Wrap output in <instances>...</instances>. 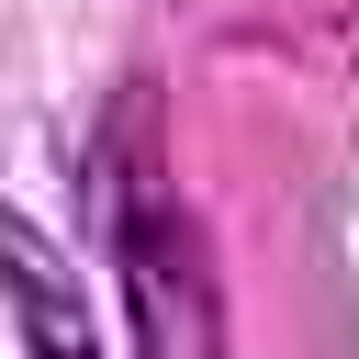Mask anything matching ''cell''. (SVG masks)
Returning <instances> with one entry per match:
<instances>
[{
    "instance_id": "1",
    "label": "cell",
    "mask_w": 359,
    "mask_h": 359,
    "mask_svg": "<svg viewBox=\"0 0 359 359\" xmlns=\"http://www.w3.org/2000/svg\"><path fill=\"white\" fill-rule=\"evenodd\" d=\"M123 292H135V325H146V348L157 359H213V280H202V258H191V224H168L146 191L123 202Z\"/></svg>"
}]
</instances>
